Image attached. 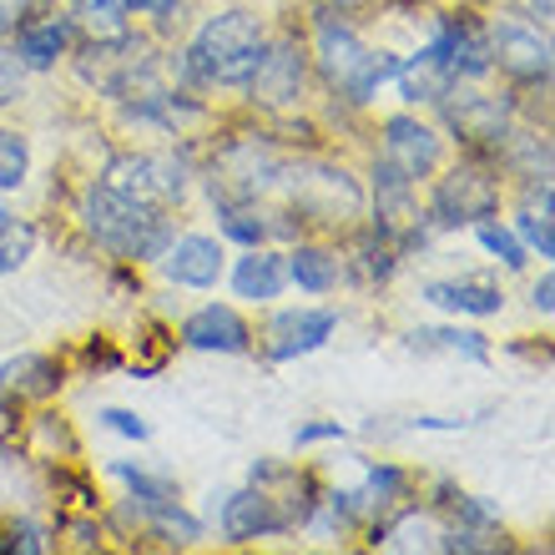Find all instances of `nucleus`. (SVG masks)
Segmentation results:
<instances>
[{"mask_svg": "<svg viewBox=\"0 0 555 555\" xmlns=\"http://www.w3.org/2000/svg\"><path fill=\"white\" fill-rule=\"evenodd\" d=\"M263 46H268V36H263V26H258V15L222 11L192 36L182 66H188V76L197 87H248Z\"/></svg>", "mask_w": 555, "mask_h": 555, "instance_id": "obj_1", "label": "nucleus"}, {"mask_svg": "<svg viewBox=\"0 0 555 555\" xmlns=\"http://www.w3.org/2000/svg\"><path fill=\"white\" fill-rule=\"evenodd\" d=\"M81 222H87V233L102 243L106 253H117V258H162V248L172 243V228L162 218L157 207L146 203H132V197H121L117 188H91L81 197Z\"/></svg>", "mask_w": 555, "mask_h": 555, "instance_id": "obj_2", "label": "nucleus"}, {"mask_svg": "<svg viewBox=\"0 0 555 555\" xmlns=\"http://www.w3.org/2000/svg\"><path fill=\"white\" fill-rule=\"evenodd\" d=\"M319 66L328 76V87H338L349 102H369L384 81H395L399 61L395 56H374L359 30L334 21V15H319Z\"/></svg>", "mask_w": 555, "mask_h": 555, "instance_id": "obj_3", "label": "nucleus"}, {"mask_svg": "<svg viewBox=\"0 0 555 555\" xmlns=\"http://www.w3.org/2000/svg\"><path fill=\"white\" fill-rule=\"evenodd\" d=\"M283 182H288V203L313 222L338 228V222H353L364 212V188L344 167H334V162H304Z\"/></svg>", "mask_w": 555, "mask_h": 555, "instance_id": "obj_4", "label": "nucleus"}, {"mask_svg": "<svg viewBox=\"0 0 555 555\" xmlns=\"http://www.w3.org/2000/svg\"><path fill=\"white\" fill-rule=\"evenodd\" d=\"M500 207V182L485 162H460L450 177H439L435 197H429V218L435 228H469L485 222Z\"/></svg>", "mask_w": 555, "mask_h": 555, "instance_id": "obj_5", "label": "nucleus"}, {"mask_svg": "<svg viewBox=\"0 0 555 555\" xmlns=\"http://www.w3.org/2000/svg\"><path fill=\"white\" fill-rule=\"evenodd\" d=\"M106 188H117L121 197L146 207H177L188 197V172L182 162L157 157V152H132V157H112L106 162Z\"/></svg>", "mask_w": 555, "mask_h": 555, "instance_id": "obj_6", "label": "nucleus"}, {"mask_svg": "<svg viewBox=\"0 0 555 555\" xmlns=\"http://www.w3.org/2000/svg\"><path fill=\"white\" fill-rule=\"evenodd\" d=\"M157 72L152 61V46L137 41V36H106V41H91L87 56H81V76L91 87H102L106 96H132L137 87H146Z\"/></svg>", "mask_w": 555, "mask_h": 555, "instance_id": "obj_7", "label": "nucleus"}, {"mask_svg": "<svg viewBox=\"0 0 555 555\" xmlns=\"http://www.w3.org/2000/svg\"><path fill=\"white\" fill-rule=\"evenodd\" d=\"M278 157L258 142H237L222 152L218 172H212V197L222 203H258V192H268L278 182Z\"/></svg>", "mask_w": 555, "mask_h": 555, "instance_id": "obj_8", "label": "nucleus"}, {"mask_svg": "<svg viewBox=\"0 0 555 555\" xmlns=\"http://www.w3.org/2000/svg\"><path fill=\"white\" fill-rule=\"evenodd\" d=\"M444 121H450L460 142L469 146H505L511 142V106L495 102V96H480V91H444Z\"/></svg>", "mask_w": 555, "mask_h": 555, "instance_id": "obj_9", "label": "nucleus"}, {"mask_svg": "<svg viewBox=\"0 0 555 555\" xmlns=\"http://www.w3.org/2000/svg\"><path fill=\"white\" fill-rule=\"evenodd\" d=\"M338 328V313L334 308H283L273 323H268V359H278V364H288V359H298V353H313L323 349L328 338H334Z\"/></svg>", "mask_w": 555, "mask_h": 555, "instance_id": "obj_10", "label": "nucleus"}, {"mask_svg": "<svg viewBox=\"0 0 555 555\" xmlns=\"http://www.w3.org/2000/svg\"><path fill=\"white\" fill-rule=\"evenodd\" d=\"M384 167H395L399 177H429L439 167V137L414 117H389L384 121Z\"/></svg>", "mask_w": 555, "mask_h": 555, "instance_id": "obj_11", "label": "nucleus"}, {"mask_svg": "<svg viewBox=\"0 0 555 555\" xmlns=\"http://www.w3.org/2000/svg\"><path fill=\"white\" fill-rule=\"evenodd\" d=\"M248 91H253V102H263V106L293 102L304 91V51H298V41L283 36V41L263 46V56H258V66L248 76Z\"/></svg>", "mask_w": 555, "mask_h": 555, "instance_id": "obj_12", "label": "nucleus"}, {"mask_svg": "<svg viewBox=\"0 0 555 555\" xmlns=\"http://www.w3.org/2000/svg\"><path fill=\"white\" fill-rule=\"evenodd\" d=\"M490 66H500L515 81H545L551 76V46L535 30L505 21V26L490 30Z\"/></svg>", "mask_w": 555, "mask_h": 555, "instance_id": "obj_13", "label": "nucleus"}, {"mask_svg": "<svg viewBox=\"0 0 555 555\" xmlns=\"http://www.w3.org/2000/svg\"><path fill=\"white\" fill-rule=\"evenodd\" d=\"M429 46H435L439 66L450 72V81H469V76H485V72H490V36H485L475 21L444 26Z\"/></svg>", "mask_w": 555, "mask_h": 555, "instance_id": "obj_14", "label": "nucleus"}, {"mask_svg": "<svg viewBox=\"0 0 555 555\" xmlns=\"http://www.w3.org/2000/svg\"><path fill=\"white\" fill-rule=\"evenodd\" d=\"M278 530H288V520H283L268 490L253 485V490L228 495V505H222V535L228 541H258V535H278Z\"/></svg>", "mask_w": 555, "mask_h": 555, "instance_id": "obj_15", "label": "nucleus"}, {"mask_svg": "<svg viewBox=\"0 0 555 555\" xmlns=\"http://www.w3.org/2000/svg\"><path fill=\"white\" fill-rule=\"evenodd\" d=\"M162 268H167V278L182 283V288H212L222 278V248L212 237H197V233L177 237V243L162 248Z\"/></svg>", "mask_w": 555, "mask_h": 555, "instance_id": "obj_16", "label": "nucleus"}, {"mask_svg": "<svg viewBox=\"0 0 555 555\" xmlns=\"http://www.w3.org/2000/svg\"><path fill=\"white\" fill-rule=\"evenodd\" d=\"M182 338H188V349H203V353H248L253 334L228 304H207L188 319Z\"/></svg>", "mask_w": 555, "mask_h": 555, "instance_id": "obj_17", "label": "nucleus"}, {"mask_svg": "<svg viewBox=\"0 0 555 555\" xmlns=\"http://www.w3.org/2000/svg\"><path fill=\"white\" fill-rule=\"evenodd\" d=\"M374 207H379V233L384 237H404L414 228V182L399 177L395 167L379 162V182H374Z\"/></svg>", "mask_w": 555, "mask_h": 555, "instance_id": "obj_18", "label": "nucleus"}, {"mask_svg": "<svg viewBox=\"0 0 555 555\" xmlns=\"http://www.w3.org/2000/svg\"><path fill=\"white\" fill-rule=\"evenodd\" d=\"M288 283V263H283V253H268V248H253L243 263L233 268V288L237 298H253V304H268L278 298Z\"/></svg>", "mask_w": 555, "mask_h": 555, "instance_id": "obj_19", "label": "nucleus"}, {"mask_svg": "<svg viewBox=\"0 0 555 555\" xmlns=\"http://www.w3.org/2000/svg\"><path fill=\"white\" fill-rule=\"evenodd\" d=\"M56 364L51 359H41V353H21V359H11V364H0V395H15V399H46L56 395Z\"/></svg>", "mask_w": 555, "mask_h": 555, "instance_id": "obj_20", "label": "nucleus"}, {"mask_svg": "<svg viewBox=\"0 0 555 555\" xmlns=\"http://www.w3.org/2000/svg\"><path fill=\"white\" fill-rule=\"evenodd\" d=\"M66 46H72V21H41V26H21L15 56L26 61V72H46L66 56Z\"/></svg>", "mask_w": 555, "mask_h": 555, "instance_id": "obj_21", "label": "nucleus"}, {"mask_svg": "<svg viewBox=\"0 0 555 555\" xmlns=\"http://www.w3.org/2000/svg\"><path fill=\"white\" fill-rule=\"evenodd\" d=\"M424 298L435 308H444V313H475V319L500 313V304H505L495 283H429Z\"/></svg>", "mask_w": 555, "mask_h": 555, "instance_id": "obj_22", "label": "nucleus"}, {"mask_svg": "<svg viewBox=\"0 0 555 555\" xmlns=\"http://www.w3.org/2000/svg\"><path fill=\"white\" fill-rule=\"evenodd\" d=\"M72 15L91 41H106V36H121V30H127L132 0H72Z\"/></svg>", "mask_w": 555, "mask_h": 555, "instance_id": "obj_23", "label": "nucleus"}, {"mask_svg": "<svg viewBox=\"0 0 555 555\" xmlns=\"http://www.w3.org/2000/svg\"><path fill=\"white\" fill-rule=\"evenodd\" d=\"M288 278L308 293H328L338 283V258L328 248H298L288 253Z\"/></svg>", "mask_w": 555, "mask_h": 555, "instance_id": "obj_24", "label": "nucleus"}, {"mask_svg": "<svg viewBox=\"0 0 555 555\" xmlns=\"http://www.w3.org/2000/svg\"><path fill=\"white\" fill-rule=\"evenodd\" d=\"M222 233L237 237V243H248V248H258V243H268L273 233H288V222H268V212H258V207L222 203Z\"/></svg>", "mask_w": 555, "mask_h": 555, "instance_id": "obj_25", "label": "nucleus"}, {"mask_svg": "<svg viewBox=\"0 0 555 555\" xmlns=\"http://www.w3.org/2000/svg\"><path fill=\"white\" fill-rule=\"evenodd\" d=\"M374 545H384V551H439V530L424 520V515H404L399 526H389Z\"/></svg>", "mask_w": 555, "mask_h": 555, "instance_id": "obj_26", "label": "nucleus"}, {"mask_svg": "<svg viewBox=\"0 0 555 555\" xmlns=\"http://www.w3.org/2000/svg\"><path fill=\"white\" fill-rule=\"evenodd\" d=\"M30 172V142L11 127H0V188H21Z\"/></svg>", "mask_w": 555, "mask_h": 555, "instance_id": "obj_27", "label": "nucleus"}, {"mask_svg": "<svg viewBox=\"0 0 555 555\" xmlns=\"http://www.w3.org/2000/svg\"><path fill=\"white\" fill-rule=\"evenodd\" d=\"M520 233H526L530 248H541V258H555V233H551V182L541 188V207L530 203L520 212Z\"/></svg>", "mask_w": 555, "mask_h": 555, "instance_id": "obj_28", "label": "nucleus"}, {"mask_svg": "<svg viewBox=\"0 0 555 555\" xmlns=\"http://www.w3.org/2000/svg\"><path fill=\"white\" fill-rule=\"evenodd\" d=\"M475 228H480V243H485L490 253H495V258H500L505 268H520V263H526V243H520L515 233H505L500 222L485 218V222H475Z\"/></svg>", "mask_w": 555, "mask_h": 555, "instance_id": "obj_29", "label": "nucleus"}, {"mask_svg": "<svg viewBox=\"0 0 555 555\" xmlns=\"http://www.w3.org/2000/svg\"><path fill=\"white\" fill-rule=\"evenodd\" d=\"M30 248H36V233H30V228H5V233H0V273H15V268L26 263L30 258Z\"/></svg>", "mask_w": 555, "mask_h": 555, "instance_id": "obj_30", "label": "nucleus"}, {"mask_svg": "<svg viewBox=\"0 0 555 555\" xmlns=\"http://www.w3.org/2000/svg\"><path fill=\"white\" fill-rule=\"evenodd\" d=\"M117 475L132 485L137 500H172V480L167 475H146V469H132V465H117Z\"/></svg>", "mask_w": 555, "mask_h": 555, "instance_id": "obj_31", "label": "nucleus"}, {"mask_svg": "<svg viewBox=\"0 0 555 555\" xmlns=\"http://www.w3.org/2000/svg\"><path fill=\"white\" fill-rule=\"evenodd\" d=\"M21 87H26V61L0 46V106H11L21 96Z\"/></svg>", "mask_w": 555, "mask_h": 555, "instance_id": "obj_32", "label": "nucleus"}, {"mask_svg": "<svg viewBox=\"0 0 555 555\" xmlns=\"http://www.w3.org/2000/svg\"><path fill=\"white\" fill-rule=\"evenodd\" d=\"M414 344H424V349H429V344H439V349H465L469 359H485V344H480V334H414Z\"/></svg>", "mask_w": 555, "mask_h": 555, "instance_id": "obj_33", "label": "nucleus"}, {"mask_svg": "<svg viewBox=\"0 0 555 555\" xmlns=\"http://www.w3.org/2000/svg\"><path fill=\"white\" fill-rule=\"evenodd\" d=\"M102 420H106V429H117V435H127V439L152 435V424H146L142 414H132V410H102Z\"/></svg>", "mask_w": 555, "mask_h": 555, "instance_id": "obj_34", "label": "nucleus"}, {"mask_svg": "<svg viewBox=\"0 0 555 555\" xmlns=\"http://www.w3.org/2000/svg\"><path fill=\"white\" fill-rule=\"evenodd\" d=\"M30 5H36V0H0V36H5V30H15V26H26Z\"/></svg>", "mask_w": 555, "mask_h": 555, "instance_id": "obj_35", "label": "nucleus"}, {"mask_svg": "<svg viewBox=\"0 0 555 555\" xmlns=\"http://www.w3.org/2000/svg\"><path fill=\"white\" fill-rule=\"evenodd\" d=\"M344 429L338 424H308V429H298V444H313V439H338Z\"/></svg>", "mask_w": 555, "mask_h": 555, "instance_id": "obj_36", "label": "nucleus"}, {"mask_svg": "<svg viewBox=\"0 0 555 555\" xmlns=\"http://www.w3.org/2000/svg\"><path fill=\"white\" fill-rule=\"evenodd\" d=\"M11 545H21V551H46V541H41V530H36V526H21L11 535Z\"/></svg>", "mask_w": 555, "mask_h": 555, "instance_id": "obj_37", "label": "nucleus"}, {"mask_svg": "<svg viewBox=\"0 0 555 555\" xmlns=\"http://www.w3.org/2000/svg\"><path fill=\"white\" fill-rule=\"evenodd\" d=\"M551 293H555V278H551V273H545V278H541V283H535V308H541V313H551V304H555Z\"/></svg>", "mask_w": 555, "mask_h": 555, "instance_id": "obj_38", "label": "nucleus"}, {"mask_svg": "<svg viewBox=\"0 0 555 555\" xmlns=\"http://www.w3.org/2000/svg\"><path fill=\"white\" fill-rule=\"evenodd\" d=\"M132 5H137V11H157V15H167V11L177 5V0H132Z\"/></svg>", "mask_w": 555, "mask_h": 555, "instance_id": "obj_39", "label": "nucleus"}, {"mask_svg": "<svg viewBox=\"0 0 555 555\" xmlns=\"http://www.w3.org/2000/svg\"><path fill=\"white\" fill-rule=\"evenodd\" d=\"M11 222H15V218H11V207L0 203V233H5V228H11Z\"/></svg>", "mask_w": 555, "mask_h": 555, "instance_id": "obj_40", "label": "nucleus"}, {"mask_svg": "<svg viewBox=\"0 0 555 555\" xmlns=\"http://www.w3.org/2000/svg\"><path fill=\"white\" fill-rule=\"evenodd\" d=\"M5 429H11V420H5V414H0V444H5Z\"/></svg>", "mask_w": 555, "mask_h": 555, "instance_id": "obj_41", "label": "nucleus"}, {"mask_svg": "<svg viewBox=\"0 0 555 555\" xmlns=\"http://www.w3.org/2000/svg\"><path fill=\"white\" fill-rule=\"evenodd\" d=\"M334 5H338V11H344V5H359V0H334Z\"/></svg>", "mask_w": 555, "mask_h": 555, "instance_id": "obj_42", "label": "nucleus"}]
</instances>
